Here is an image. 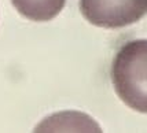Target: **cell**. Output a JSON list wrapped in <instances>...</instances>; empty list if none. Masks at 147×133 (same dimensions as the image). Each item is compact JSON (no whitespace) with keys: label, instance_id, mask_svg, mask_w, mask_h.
<instances>
[{"label":"cell","instance_id":"3","mask_svg":"<svg viewBox=\"0 0 147 133\" xmlns=\"http://www.w3.org/2000/svg\"><path fill=\"white\" fill-rule=\"evenodd\" d=\"M22 17L34 22H47L63 10L66 0H11Z\"/></svg>","mask_w":147,"mask_h":133},{"label":"cell","instance_id":"2","mask_svg":"<svg viewBox=\"0 0 147 133\" xmlns=\"http://www.w3.org/2000/svg\"><path fill=\"white\" fill-rule=\"evenodd\" d=\"M80 10L90 24L117 29L140 21L147 11V0H80Z\"/></svg>","mask_w":147,"mask_h":133},{"label":"cell","instance_id":"1","mask_svg":"<svg viewBox=\"0 0 147 133\" xmlns=\"http://www.w3.org/2000/svg\"><path fill=\"white\" fill-rule=\"evenodd\" d=\"M147 41L131 40L117 51L111 64V83L118 97L139 113L147 111Z\"/></svg>","mask_w":147,"mask_h":133}]
</instances>
